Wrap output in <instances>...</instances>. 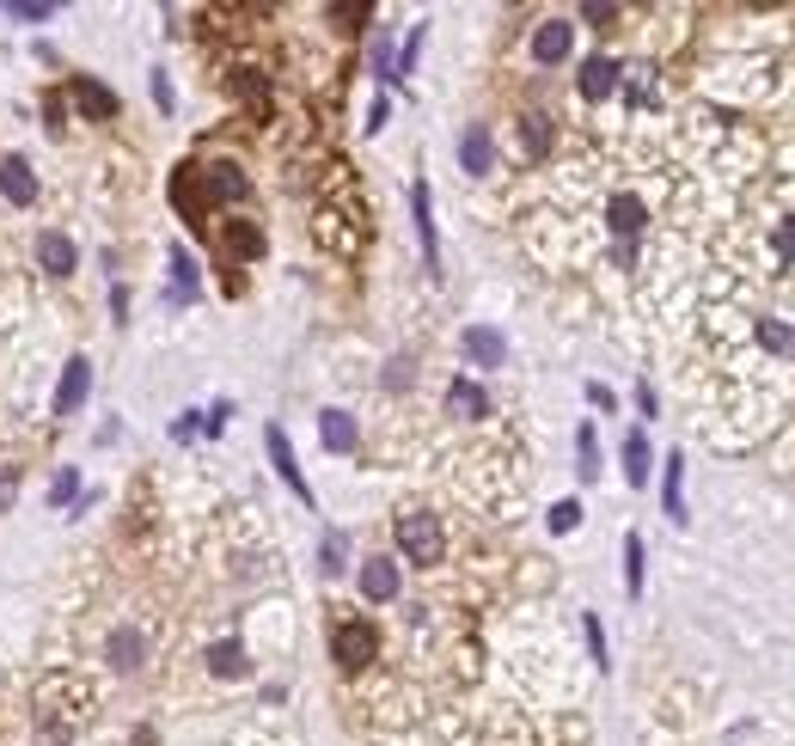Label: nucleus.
<instances>
[{
  "label": "nucleus",
  "instance_id": "obj_10",
  "mask_svg": "<svg viewBox=\"0 0 795 746\" xmlns=\"http://www.w3.org/2000/svg\"><path fill=\"white\" fill-rule=\"evenodd\" d=\"M661 508L673 527H686V453H667V466H661Z\"/></svg>",
  "mask_w": 795,
  "mask_h": 746
},
{
  "label": "nucleus",
  "instance_id": "obj_35",
  "mask_svg": "<svg viewBox=\"0 0 795 746\" xmlns=\"http://www.w3.org/2000/svg\"><path fill=\"white\" fill-rule=\"evenodd\" d=\"M778 257H783V264H795V220H783V227H778Z\"/></svg>",
  "mask_w": 795,
  "mask_h": 746
},
{
  "label": "nucleus",
  "instance_id": "obj_32",
  "mask_svg": "<svg viewBox=\"0 0 795 746\" xmlns=\"http://www.w3.org/2000/svg\"><path fill=\"white\" fill-rule=\"evenodd\" d=\"M759 337L771 342V349H783V356H795V330H783V325H759Z\"/></svg>",
  "mask_w": 795,
  "mask_h": 746
},
{
  "label": "nucleus",
  "instance_id": "obj_13",
  "mask_svg": "<svg viewBox=\"0 0 795 746\" xmlns=\"http://www.w3.org/2000/svg\"><path fill=\"white\" fill-rule=\"evenodd\" d=\"M581 98H588V105H600V98H612L618 93V62H612V56H588V62H581Z\"/></svg>",
  "mask_w": 795,
  "mask_h": 746
},
{
  "label": "nucleus",
  "instance_id": "obj_41",
  "mask_svg": "<svg viewBox=\"0 0 795 746\" xmlns=\"http://www.w3.org/2000/svg\"><path fill=\"white\" fill-rule=\"evenodd\" d=\"M13 502V466H0V508Z\"/></svg>",
  "mask_w": 795,
  "mask_h": 746
},
{
  "label": "nucleus",
  "instance_id": "obj_11",
  "mask_svg": "<svg viewBox=\"0 0 795 746\" xmlns=\"http://www.w3.org/2000/svg\"><path fill=\"white\" fill-rule=\"evenodd\" d=\"M172 203L190 227H208V203H203V184H196V166H178L172 171Z\"/></svg>",
  "mask_w": 795,
  "mask_h": 746
},
{
  "label": "nucleus",
  "instance_id": "obj_12",
  "mask_svg": "<svg viewBox=\"0 0 795 746\" xmlns=\"http://www.w3.org/2000/svg\"><path fill=\"white\" fill-rule=\"evenodd\" d=\"M32 251H37V269H49V276H74V264H80V251L68 233H37Z\"/></svg>",
  "mask_w": 795,
  "mask_h": 746
},
{
  "label": "nucleus",
  "instance_id": "obj_16",
  "mask_svg": "<svg viewBox=\"0 0 795 746\" xmlns=\"http://www.w3.org/2000/svg\"><path fill=\"white\" fill-rule=\"evenodd\" d=\"M490 159H496V147H490V129H484V123H471L466 135H459V166H466L471 178H484Z\"/></svg>",
  "mask_w": 795,
  "mask_h": 746
},
{
  "label": "nucleus",
  "instance_id": "obj_1",
  "mask_svg": "<svg viewBox=\"0 0 795 746\" xmlns=\"http://www.w3.org/2000/svg\"><path fill=\"white\" fill-rule=\"evenodd\" d=\"M398 551H405L410 563H422V569H435L441 551H447L435 514H429V508H405V514H398Z\"/></svg>",
  "mask_w": 795,
  "mask_h": 746
},
{
  "label": "nucleus",
  "instance_id": "obj_6",
  "mask_svg": "<svg viewBox=\"0 0 795 746\" xmlns=\"http://www.w3.org/2000/svg\"><path fill=\"white\" fill-rule=\"evenodd\" d=\"M196 184H203V203H245L251 196L239 166H196Z\"/></svg>",
  "mask_w": 795,
  "mask_h": 746
},
{
  "label": "nucleus",
  "instance_id": "obj_8",
  "mask_svg": "<svg viewBox=\"0 0 795 746\" xmlns=\"http://www.w3.org/2000/svg\"><path fill=\"white\" fill-rule=\"evenodd\" d=\"M410 215H417V239H422V264L429 276H441V245H435V215H429V184H410Z\"/></svg>",
  "mask_w": 795,
  "mask_h": 746
},
{
  "label": "nucleus",
  "instance_id": "obj_7",
  "mask_svg": "<svg viewBox=\"0 0 795 746\" xmlns=\"http://www.w3.org/2000/svg\"><path fill=\"white\" fill-rule=\"evenodd\" d=\"M86 392H93V361L74 356L62 368V386H56V417H74V410L86 405Z\"/></svg>",
  "mask_w": 795,
  "mask_h": 746
},
{
  "label": "nucleus",
  "instance_id": "obj_40",
  "mask_svg": "<svg viewBox=\"0 0 795 746\" xmlns=\"http://www.w3.org/2000/svg\"><path fill=\"white\" fill-rule=\"evenodd\" d=\"M110 312H117V318H129V288H123V281L110 288Z\"/></svg>",
  "mask_w": 795,
  "mask_h": 746
},
{
  "label": "nucleus",
  "instance_id": "obj_25",
  "mask_svg": "<svg viewBox=\"0 0 795 746\" xmlns=\"http://www.w3.org/2000/svg\"><path fill=\"white\" fill-rule=\"evenodd\" d=\"M624 588H630V600L642 593V539L637 532H624Z\"/></svg>",
  "mask_w": 795,
  "mask_h": 746
},
{
  "label": "nucleus",
  "instance_id": "obj_39",
  "mask_svg": "<svg viewBox=\"0 0 795 746\" xmlns=\"http://www.w3.org/2000/svg\"><path fill=\"white\" fill-rule=\"evenodd\" d=\"M154 105L172 110V80H166V74H154Z\"/></svg>",
  "mask_w": 795,
  "mask_h": 746
},
{
  "label": "nucleus",
  "instance_id": "obj_37",
  "mask_svg": "<svg viewBox=\"0 0 795 746\" xmlns=\"http://www.w3.org/2000/svg\"><path fill=\"white\" fill-rule=\"evenodd\" d=\"M74 490H80V478H74V471H62V478L49 483V502H68Z\"/></svg>",
  "mask_w": 795,
  "mask_h": 746
},
{
  "label": "nucleus",
  "instance_id": "obj_36",
  "mask_svg": "<svg viewBox=\"0 0 795 746\" xmlns=\"http://www.w3.org/2000/svg\"><path fill=\"white\" fill-rule=\"evenodd\" d=\"M330 19H349V25H361V19H374V7H361V0H349V7H330Z\"/></svg>",
  "mask_w": 795,
  "mask_h": 746
},
{
  "label": "nucleus",
  "instance_id": "obj_23",
  "mask_svg": "<svg viewBox=\"0 0 795 746\" xmlns=\"http://www.w3.org/2000/svg\"><path fill=\"white\" fill-rule=\"evenodd\" d=\"M208 673H220V679H245L251 661H245L239 642H215V649H208Z\"/></svg>",
  "mask_w": 795,
  "mask_h": 746
},
{
  "label": "nucleus",
  "instance_id": "obj_31",
  "mask_svg": "<svg viewBox=\"0 0 795 746\" xmlns=\"http://www.w3.org/2000/svg\"><path fill=\"white\" fill-rule=\"evenodd\" d=\"M551 147V117H527V154H545Z\"/></svg>",
  "mask_w": 795,
  "mask_h": 746
},
{
  "label": "nucleus",
  "instance_id": "obj_28",
  "mask_svg": "<svg viewBox=\"0 0 795 746\" xmlns=\"http://www.w3.org/2000/svg\"><path fill=\"white\" fill-rule=\"evenodd\" d=\"M581 630H588V654H593V667L606 673V667H612V654H606V630H600V618L588 612V618H581Z\"/></svg>",
  "mask_w": 795,
  "mask_h": 746
},
{
  "label": "nucleus",
  "instance_id": "obj_33",
  "mask_svg": "<svg viewBox=\"0 0 795 746\" xmlns=\"http://www.w3.org/2000/svg\"><path fill=\"white\" fill-rule=\"evenodd\" d=\"M581 19H588V25H612V19H618V7H606V0H588V7H581Z\"/></svg>",
  "mask_w": 795,
  "mask_h": 746
},
{
  "label": "nucleus",
  "instance_id": "obj_3",
  "mask_svg": "<svg viewBox=\"0 0 795 746\" xmlns=\"http://www.w3.org/2000/svg\"><path fill=\"white\" fill-rule=\"evenodd\" d=\"M264 447H269V466H276V478L312 508L318 496H312V483H306V471H300V459H294V447H288V429H281V422H269V429H264Z\"/></svg>",
  "mask_w": 795,
  "mask_h": 746
},
{
  "label": "nucleus",
  "instance_id": "obj_22",
  "mask_svg": "<svg viewBox=\"0 0 795 746\" xmlns=\"http://www.w3.org/2000/svg\"><path fill=\"white\" fill-rule=\"evenodd\" d=\"M141 654H147V642H141V630H110V667L117 673H135L141 667Z\"/></svg>",
  "mask_w": 795,
  "mask_h": 746
},
{
  "label": "nucleus",
  "instance_id": "obj_27",
  "mask_svg": "<svg viewBox=\"0 0 795 746\" xmlns=\"http://www.w3.org/2000/svg\"><path fill=\"white\" fill-rule=\"evenodd\" d=\"M422 37H429V25H410V37H405V49H398V56H392V62H398V80H405V74H417V56H422Z\"/></svg>",
  "mask_w": 795,
  "mask_h": 746
},
{
  "label": "nucleus",
  "instance_id": "obj_21",
  "mask_svg": "<svg viewBox=\"0 0 795 746\" xmlns=\"http://www.w3.org/2000/svg\"><path fill=\"white\" fill-rule=\"evenodd\" d=\"M318 441H325L330 453H349L356 447V417H349V410H325V417H318Z\"/></svg>",
  "mask_w": 795,
  "mask_h": 746
},
{
  "label": "nucleus",
  "instance_id": "obj_9",
  "mask_svg": "<svg viewBox=\"0 0 795 746\" xmlns=\"http://www.w3.org/2000/svg\"><path fill=\"white\" fill-rule=\"evenodd\" d=\"M398 588H405V576H398V563H392V557H368V563H361V593H368L374 606L398 600Z\"/></svg>",
  "mask_w": 795,
  "mask_h": 746
},
{
  "label": "nucleus",
  "instance_id": "obj_15",
  "mask_svg": "<svg viewBox=\"0 0 795 746\" xmlns=\"http://www.w3.org/2000/svg\"><path fill=\"white\" fill-rule=\"evenodd\" d=\"M447 410H453V417H466V422H478V417H490V392L478 386V380H453V386H447Z\"/></svg>",
  "mask_w": 795,
  "mask_h": 746
},
{
  "label": "nucleus",
  "instance_id": "obj_20",
  "mask_svg": "<svg viewBox=\"0 0 795 746\" xmlns=\"http://www.w3.org/2000/svg\"><path fill=\"white\" fill-rule=\"evenodd\" d=\"M606 215H612V233H618V239H637L642 227H649V208H642L637 196H624V190L612 196V208H606Z\"/></svg>",
  "mask_w": 795,
  "mask_h": 746
},
{
  "label": "nucleus",
  "instance_id": "obj_2",
  "mask_svg": "<svg viewBox=\"0 0 795 746\" xmlns=\"http://www.w3.org/2000/svg\"><path fill=\"white\" fill-rule=\"evenodd\" d=\"M380 654V630L368 618H344V624H330V661L349 673H361L368 661Z\"/></svg>",
  "mask_w": 795,
  "mask_h": 746
},
{
  "label": "nucleus",
  "instance_id": "obj_26",
  "mask_svg": "<svg viewBox=\"0 0 795 746\" xmlns=\"http://www.w3.org/2000/svg\"><path fill=\"white\" fill-rule=\"evenodd\" d=\"M344 557H349V539H344V532H325V544H318V569H325V576H337V569H344Z\"/></svg>",
  "mask_w": 795,
  "mask_h": 746
},
{
  "label": "nucleus",
  "instance_id": "obj_24",
  "mask_svg": "<svg viewBox=\"0 0 795 746\" xmlns=\"http://www.w3.org/2000/svg\"><path fill=\"white\" fill-rule=\"evenodd\" d=\"M576 471H581V483L600 478V435H593V422L576 429Z\"/></svg>",
  "mask_w": 795,
  "mask_h": 746
},
{
  "label": "nucleus",
  "instance_id": "obj_29",
  "mask_svg": "<svg viewBox=\"0 0 795 746\" xmlns=\"http://www.w3.org/2000/svg\"><path fill=\"white\" fill-rule=\"evenodd\" d=\"M172 281H178V300L196 294V264H190V251H172Z\"/></svg>",
  "mask_w": 795,
  "mask_h": 746
},
{
  "label": "nucleus",
  "instance_id": "obj_5",
  "mask_svg": "<svg viewBox=\"0 0 795 746\" xmlns=\"http://www.w3.org/2000/svg\"><path fill=\"white\" fill-rule=\"evenodd\" d=\"M569 49H576V25H569V19H545V25L532 32V62L539 68L569 62Z\"/></svg>",
  "mask_w": 795,
  "mask_h": 746
},
{
  "label": "nucleus",
  "instance_id": "obj_38",
  "mask_svg": "<svg viewBox=\"0 0 795 746\" xmlns=\"http://www.w3.org/2000/svg\"><path fill=\"white\" fill-rule=\"evenodd\" d=\"M386 117H392V105H386V98H374V110H368V135H380V129H386Z\"/></svg>",
  "mask_w": 795,
  "mask_h": 746
},
{
  "label": "nucleus",
  "instance_id": "obj_18",
  "mask_svg": "<svg viewBox=\"0 0 795 746\" xmlns=\"http://www.w3.org/2000/svg\"><path fill=\"white\" fill-rule=\"evenodd\" d=\"M649 471H655L649 435H642V429H630V435H624V478H630V490H642V483H649Z\"/></svg>",
  "mask_w": 795,
  "mask_h": 746
},
{
  "label": "nucleus",
  "instance_id": "obj_4",
  "mask_svg": "<svg viewBox=\"0 0 795 746\" xmlns=\"http://www.w3.org/2000/svg\"><path fill=\"white\" fill-rule=\"evenodd\" d=\"M68 93H74V105L86 110V123H110V117L123 110V98L110 93L105 80H93V74H74L68 80Z\"/></svg>",
  "mask_w": 795,
  "mask_h": 746
},
{
  "label": "nucleus",
  "instance_id": "obj_17",
  "mask_svg": "<svg viewBox=\"0 0 795 746\" xmlns=\"http://www.w3.org/2000/svg\"><path fill=\"white\" fill-rule=\"evenodd\" d=\"M0 190H7V203H19V208H25V203L37 196V178H32V166H25L19 154L0 159Z\"/></svg>",
  "mask_w": 795,
  "mask_h": 746
},
{
  "label": "nucleus",
  "instance_id": "obj_34",
  "mask_svg": "<svg viewBox=\"0 0 795 746\" xmlns=\"http://www.w3.org/2000/svg\"><path fill=\"white\" fill-rule=\"evenodd\" d=\"M7 13L13 19H49L56 7H49V0H19V7H7Z\"/></svg>",
  "mask_w": 795,
  "mask_h": 746
},
{
  "label": "nucleus",
  "instance_id": "obj_14",
  "mask_svg": "<svg viewBox=\"0 0 795 746\" xmlns=\"http://www.w3.org/2000/svg\"><path fill=\"white\" fill-rule=\"evenodd\" d=\"M466 356L478 361V368H502V361H508V337H502L496 325H471L466 330Z\"/></svg>",
  "mask_w": 795,
  "mask_h": 746
},
{
  "label": "nucleus",
  "instance_id": "obj_19",
  "mask_svg": "<svg viewBox=\"0 0 795 746\" xmlns=\"http://www.w3.org/2000/svg\"><path fill=\"white\" fill-rule=\"evenodd\" d=\"M220 251H227V257H239V264H251V257L264 251V233H257L251 220H227V227H220Z\"/></svg>",
  "mask_w": 795,
  "mask_h": 746
},
{
  "label": "nucleus",
  "instance_id": "obj_30",
  "mask_svg": "<svg viewBox=\"0 0 795 746\" xmlns=\"http://www.w3.org/2000/svg\"><path fill=\"white\" fill-rule=\"evenodd\" d=\"M581 527V502H557L551 508V532H576Z\"/></svg>",
  "mask_w": 795,
  "mask_h": 746
}]
</instances>
